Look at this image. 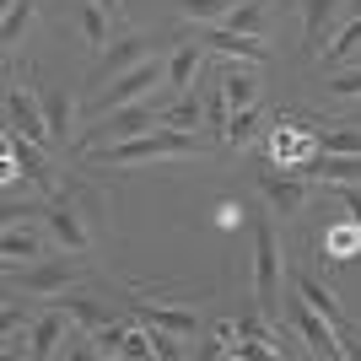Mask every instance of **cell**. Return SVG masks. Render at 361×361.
<instances>
[{
    "instance_id": "2e32d148",
    "label": "cell",
    "mask_w": 361,
    "mask_h": 361,
    "mask_svg": "<svg viewBox=\"0 0 361 361\" xmlns=\"http://www.w3.org/2000/svg\"><path fill=\"white\" fill-rule=\"evenodd\" d=\"M297 173H307L313 183H361V157H340V151H318V157L297 162Z\"/></svg>"
},
{
    "instance_id": "f1b7e54d",
    "label": "cell",
    "mask_w": 361,
    "mask_h": 361,
    "mask_svg": "<svg viewBox=\"0 0 361 361\" xmlns=\"http://www.w3.org/2000/svg\"><path fill=\"white\" fill-rule=\"evenodd\" d=\"M200 103H205V130L226 135V119H232V103H226V92H221V75H211V81L200 87Z\"/></svg>"
},
{
    "instance_id": "f546056e",
    "label": "cell",
    "mask_w": 361,
    "mask_h": 361,
    "mask_svg": "<svg viewBox=\"0 0 361 361\" xmlns=\"http://www.w3.org/2000/svg\"><path fill=\"white\" fill-rule=\"evenodd\" d=\"M259 124H264V114H259V103L254 108H238V114H232V119H226V146H248V140L259 135Z\"/></svg>"
},
{
    "instance_id": "74e56055",
    "label": "cell",
    "mask_w": 361,
    "mask_h": 361,
    "mask_svg": "<svg viewBox=\"0 0 361 361\" xmlns=\"http://www.w3.org/2000/svg\"><path fill=\"white\" fill-rule=\"evenodd\" d=\"M356 124H361V114H356Z\"/></svg>"
},
{
    "instance_id": "5b68a950",
    "label": "cell",
    "mask_w": 361,
    "mask_h": 361,
    "mask_svg": "<svg viewBox=\"0 0 361 361\" xmlns=\"http://www.w3.org/2000/svg\"><path fill=\"white\" fill-rule=\"evenodd\" d=\"M87 216H97V211H81L71 189H54V195H49V205H44V226H49V238L60 243L65 254H92L97 226H92Z\"/></svg>"
},
{
    "instance_id": "7c38bea8",
    "label": "cell",
    "mask_w": 361,
    "mask_h": 361,
    "mask_svg": "<svg viewBox=\"0 0 361 361\" xmlns=\"http://www.w3.org/2000/svg\"><path fill=\"white\" fill-rule=\"evenodd\" d=\"M200 60H205V44H200V38H173V44H167V97L195 92Z\"/></svg>"
},
{
    "instance_id": "8d00e7d4",
    "label": "cell",
    "mask_w": 361,
    "mask_h": 361,
    "mask_svg": "<svg viewBox=\"0 0 361 361\" xmlns=\"http://www.w3.org/2000/svg\"><path fill=\"white\" fill-rule=\"evenodd\" d=\"M92 6H103V11H114V16H124V6H119V0H92Z\"/></svg>"
},
{
    "instance_id": "3957f363",
    "label": "cell",
    "mask_w": 361,
    "mask_h": 361,
    "mask_svg": "<svg viewBox=\"0 0 361 361\" xmlns=\"http://www.w3.org/2000/svg\"><path fill=\"white\" fill-rule=\"evenodd\" d=\"M162 103H151V97H140V103H124L114 108V114H97V124L87 130V140H81V157L97 146H119V140H135V135H151V130H162Z\"/></svg>"
},
{
    "instance_id": "d6a6232c",
    "label": "cell",
    "mask_w": 361,
    "mask_h": 361,
    "mask_svg": "<svg viewBox=\"0 0 361 361\" xmlns=\"http://www.w3.org/2000/svg\"><path fill=\"white\" fill-rule=\"evenodd\" d=\"M356 49H361V22H345V32L329 44V54H324V60L334 65V60H345V54H356Z\"/></svg>"
},
{
    "instance_id": "ac0fdd59",
    "label": "cell",
    "mask_w": 361,
    "mask_h": 361,
    "mask_svg": "<svg viewBox=\"0 0 361 361\" xmlns=\"http://www.w3.org/2000/svg\"><path fill=\"white\" fill-rule=\"evenodd\" d=\"M49 232V226H44ZM38 226H22V221H6V238H0V254H6V264H32V259L49 254V243Z\"/></svg>"
},
{
    "instance_id": "8fae6325",
    "label": "cell",
    "mask_w": 361,
    "mask_h": 361,
    "mask_svg": "<svg viewBox=\"0 0 361 361\" xmlns=\"http://www.w3.org/2000/svg\"><path fill=\"white\" fill-rule=\"evenodd\" d=\"M6 114H11V130H22L27 140H38V146H54L49 140V114H44V97L32 87H6Z\"/></svg>"
},
{
    "instance_id": "836d02e7",
    "label": "cell",
    "mask_w": 361,
    "mask_h": 361,
    "mask_svg": "<svg viewBox=\"0 0 361 361\" xmlns=\"http://www.w3.org/2000/svg\"><path fill=\"white\" fill-rule=\"evenodd\" d=\"M124 334H130L124 324H108V329H97V334H92V340H97V356H114V350H124Z\"/></svg>"
},
{
    "instance_id": "d4e9b609",
    "label": "cell",
    "mask_w": 361,
    "mask_h": 361,
    "mask_svg": "<svg viewBox=\"0 0 361 361\" xmlns=\"http://www.w3.org/2000/svg\"><path fill=\"white\" fill-rule=\"evenodd\" d=\"M221 27L248 32V38H264V32H270V0H243V6H238L232 16H226Z\"/></svg>"
},
{
    "instance_id": "4fadbf2b",
    "label": "cell",
    "mask_w": 361,
    "mask_h": 361,
    "mask_svg": "<svg viewBox=\"0 0 361 361\" xmlns=\"http://www.w3.org/2000/svg\"><path fill=\"white\" fill-rule=\"evenodd\" d=\"M151 54H157V44H151V38H140V32H130V38H114V44L103 49L97 71H92V81H114V75H124L130 65L151 60Z\"/></svg>"
},
{
    "instance_id": "1f68e13d",
    "label": "cell",
    "mask_w": 361,
    "mask_h": 361,
    "mask_svg": "<svg viewBox=\"0 0 361 361\" xmlns=\"http://www.w3.org/2000/svg\"><path fill=\"white\" fill-rule=\"evenodd\" d=\"M329 97L334 103H361V71H345L329 81Z\"/></svg>"
},
{
    "instance_id": "e575fe53",
    "label": "cell",
    "mask_w": 361,
    "mask_h": 361,
    "mask_svg": "<svg viewBox=\"0 0 361 361\" xmlns=\"http://www.w3.org/2000/svg\"><path fill=\"white\" fill-rule=\"evenodd\" d=\"M334 195H340V205L350 211V221L361 226V183H334Z\"/></svg>"
},
{
    "instance_id": "e0dca14e",
    "label": "cell",
    "mask_w": 361,
    "mask_h": 361,
    "mask_svg": "<svg viewBox=\"0 0 361 361\" xmlns=\"http://www.w3.org/2000/svg\"><path fill=\"white\" fill-rule=\"evenodd\" d=\"M65 318H71V313H65L60 302H49V313H44V318H38V324L27 329V340H32V345H27V356H60V350H65V340H71Z\"/></svg>"
},
{
    "instance_id": "44dd1931",
    "label": "cell",
    "mask_w": 361,
    "mask_h": 361,
    "mask_svg": "<svg viewBox=\"0 0 361 361\" xmlns=\"http://www.w3.org/2000/svg\"><path fill=\"white\" fill-rule=\"evenodd\" d=\"M44 114H49V140L54 151L75 140V97L71 92H44Z\"/></svg>"
},
{
    "instance_id": "4dcf8cb0",
    "label": "cell",
    "mask_w": 361,
    "mask_h": 361,
    "mask_svg": "<svg viewBox=\"0 0 361 361\" xmlns=\"http://www.w3.org/2000/svg\"><path fill=\"white\" fill-rule=\"evenodd\" d=\"M318 151H340V157H361V124L345 119V130H329L318 135Z\"/></svg>"
},
{
    "instance_id": "ffe728a7",
    "label": "cell",
    "mask_w": 361,
    "mask_h": 361,
    "mask_svg": "<svg viewBox=\"0 0 361 361\" xmlns=\"http://www.w3.org/2000/svg\"><path fill=\"white\" fill-rule=\"evenodd\" d=\"M216 75H221V92H226V103H232V114L259 103V65H226Z\"/></svg>"
},
{
    "instance_id": "d6986e66",
    "label": "cell",
    "mask_w": 361,
    "mask_h": 361,
    "mask_svg": "<svg viewBox=\"0 0 361 361\" xmlns=\"http://www.w3.org/2000/svg\"><path fill=\"white\" fill-rule=\"evenodd\" d=\"M32 22H38V0H6V16H0V44H6V54H16V49L27 44Z\"/></svg>"
},
{
    "instance_id": "277c9868",
    "label": "cell",
    "mask_w": 361,
    "mask_h": 361,
    "mask_svg": "<svg viewBox=\"0 0 361 361\" xmlns=\"http://www.w3.org/2000/svg\"><path fill=\"white\" fill-rule=\"evenodd\" d=\"M6 275H11V291L16 297H32V302H60L65 291L81 281V264L75 259H32V264H6Z\"/></svg>"
},
{
    "instance_id": "7402d4cb",
    "label": "cell",
    "mask_w": 361,
    "mask_h": 361,
    "mask_svg": "<svg viewBox=\"0 0 361 361\" xmlns=\"http://www.w3.org/2000/svg\"><path fill=\"white\" fill-rule=\"evenodd\" d=\"M162 124H167V130H189V135H200V130H205V103H200V87L183 92V97H173V103H167V114H162Z\"/></svg>"
},
{
    "instance_id": "9c48e42d",
    "label": "cell",
    "mask_w": 361,
    "mask_h": 361,
    "mask_svg": "<svg viewBox=\"0 0 361 361\" xmlns=\"http://www.w3.org/2000/svg\"><path fill=\"white\" fill-rule=\"evenodd\" d=\"M254 183H259V195L270 200V211L281 216V221L302 216V211H307V200H313V178L297 173V167H286V173H270V167H264Z\"/></svg>"
},
{
    "instance_id": "4316f807",
    "label": "cell",
    "mask_w": 361,
    "mask_h": 361,
    "mask_svg": "<svg viewBox=\"0 0 361 361\" xmlns=\"http://www.w3.org/2000/svg\"><path fill=\"white\" fill-rule=\"evenodd\" d=\"M60 307H65V313H71L87 334H97V329H108V324H114V313H108L103 302H92V297H71V291H65Z\"/></svg>"
},
{
    "instance_id": "83f0119b",
    "label": "cell",
    "mask_w": 361,
    "mask_h": 361,
    "mask_svg": "<svg viewBox=\"0 0 361 361\" xmlns=\"http://www.w3.org/2000/svg\"><path fill=\"white\" fill-rule=\"evenodd\" d=\"M238 6L243 0H178V16H189L195 27H216V22H226Z\"/></svg>"
},
{
    "instance_id": "8992f818",
    "label": "cell",
    "mask_w": 361,
    "mask_h": 361,
    "mask_svg": "<svg viewBox=\"0 0 361 361\" xmlns=\"http://www.w3.org/2000/svg\"><path fill=\"white\" fill-rule=\"evenodd\" d=\"M157 87H167V60L162 54H151V60H140V65H130L124 75H114V81H103V92H97V114H114V108H124V103H140V97H151Z\"/></svg>"
},
{
    "instance_id": "9a60e30c",
    "label": "cell",
    "mask_w": 361,
    "mask_h": 361,
    "mask_svg": "<svg viewBox=\"0 0 361 361\" xmlns=\"http://www.w3.org/2000/svg\"><path fill=\"white\" fill-rule=\"evenodd\" d=\"M200 44L216 49V54H238V60H248V65H270V49L259 44V38H248V32H232V27H221V22L200 32Z\"/></svg>"
},
{
    "instance_id": "d590c367",
    "label": "cell",
    "mask_w": 361,
    "mask_h": 361,
    "mask_svg": "<svg viewBox=\"0 0 361 361\" xmlns=\"http://www.w3.org/2000/svg\"><path fill=\"white\" fill-rule=\"evenodd\" d=\"M345 22H361V0H345Z\"/></svg>"
},
{
    "instance_id": "5bb4252c",
    "label": "cell",
    "mask_w": 361,
    "mask_h": 361,
    "mask_svg": "<svg viewBox=\"0 0 361 361\" xmlns=\"http://www.w3.org/2000/svg\"><path fill=\"white\" fill-rule=\"evenodd\" d=\"M6 146H11V162L22 167V178H27L32 189L54 195V167H49V157L38 151V140H27L22 130H11V135H6Z\"/></svg>"
},
{
    "instance_id": "cb8c5ba5",
    "label": "cell",
    "mask_w": 361,
    "mask_h": 361,
    "mask_svg": "<svg viewBox=\"0 0 361 361\" xmlns=\"http://www.w3.org/2000/svg\"><path fill=\"white\" fill-rule=\"evenodd\" d=\"M238 334H243V340H254V350H286V340H281V329H270V318L259 313V307H248V313H238Z\"/></svg>"
},
{
    "instance_id": "52a82bcc",
    "label": "cell",
    "mask_w": 361,
    "mask_h": 361,
    "mask_svg": "<svg viewBox=\"0 0 361 361\" xmlns=\"http://www.w3.org/2000/svg\"><path fill=\"white\" fill-rule=\"evenodd\" d=\"M124 307L146 324V329H157V334H173V340H200L205 334V324H200V313L195 307H173V302H151V297H140V291H124Z\"/></svg>"
},
{
    "instance_id": "603a6c76",
    "label": "cell",
    "mask_w": 361,
    "mask_h": 361,
    "mask_svg": "<svg viewBox=\"0 0 361 361\" xmlns=\"http://www.w3.org/2000/svg\"><path fill=\"white\" fill-rule=\"evenodd\" d=\"M318 248H324L329 259H356L361 254V226L350 221V216H345V221H334V226H324Z\"/></svg>"
},
{
    "instance_id": "ba28073f",
    "label": "cell",
    "mask_w": 361,
    "mask_h": 361,
    "mask_svg": "<svg viewBox=\"0 0 361 361\" xmlns=\"http://www.w3.org/2000/svg\"><path fill=\"white\" fill-rule=\"evenodd\" d=\"M281 307H286V318H291V329H297L302 350H313V356H340V334H334V324L318 313V307L302 297V291L281 297Z\"/></svg>"
},
{
    "instance_id": "7a4b0ae2",
    "label": "cell",
    "mask_w": 361,
    "mask_h": 361,
    "mask_svg": "<svg viewBox=\"0 0 361 361\" xmlns=\"http://www.w3.org/2000/svg\"><path fill=\"white\" fill-rule=\"evenodd\" d=\"M281 275H286V254H281L275 221L254 216V307L264 318L281 313Z\"/></svg>"
},
{
    "instance_id": "30bf717a",
    "label": "cell",
    "mask_w": 361,
    "mask_h": 361,
    "mask_svg": "<svg viewBox=\"0 0 361 361\" xmlns=\"http://www.w3.org/2000/svg\"><path fill=\"white\" fill-rule=\"evenodd\" d=\"M340 22H345V0H302V49L324 60Z\"/></svg>"
},
{
    "instance_id": "484cf974",
    "label": "cell",
    "mask_w": 361,
    "mask_h": 361,
    "mask_svg": "<svg viewBox=\"0 0 361 361\" xmlns=\"http://www.w3.org/2000/svg\"><path fill=\"white\" fill-rule=\"evenodd\" d=\"M75 22H81V38H87V49H97V54H103V49H108V27H114V11H103V6L81 0Z\"/></svg>"
},
{
    "instance_id": "6da1fadb",
    "label": "cell",
    "mask_w": 361,
    "mask_h": 361,
    "mask_svg": "<svg viewBox=\"0 0 361 361\" xmlns=\"http://www.w3.org/2000/svg\"><path fill=\"white\" fill-rule=\"evenodd\" d=\"M200 135L189 130H151V135H135V140H119V146H97L87 151V167H124V162H183V157H200Z\"/></svg>"
}]
</instances>
